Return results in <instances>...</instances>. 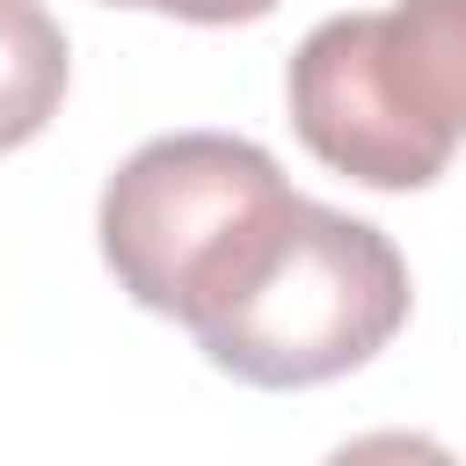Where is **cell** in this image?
<instances>
[{
  "instance_id": "1",
  "label": "cell",
  "mask_w": 466,
  "mask_h": 466,
  "mask_svg": "<svg viewBox=\"0 0 466 466\" xmlns=\"http://www.w3.org/2000/svg\"><path fill=\"white\" fill-rule=\"evenodd\" d=\"M306 153L364 189H430L466 124V0H393L306 29L284 73Z\"/></svg>"
},
{
  "instance_id": "2",
  "label": "cell",
  "mask_w": 466,
  "mask_h": 466,
  "mask_svg": "<svg viewBox=\"0 0 466 466\" xmlns=\"http://www.w3.org/2000/svg\"><path fill=\"white\" fill-rule=\"evenodd\" d=\"M291 189L255 138L226 131H167L146 138L102 182V262L109 277L160 320L189 335L240 291V277L269 255Z\"/></svg>"
},
{
  "instance_id": "4",
  "label": "cell",
  "mask_w": 466,
  "mask_h": 466,
  "mask_svg": "<svg viewBox=\"0 0 466 466\" xmlns=\"http://www.w3.org/2000/svg\"><path fill=\"white\" fill-rule=\"evenodd\" d=\"M66 29L44 0H0V153L29 146L66 102Z\"/></svg>"
},
{
  "instance_id": "3",
  "label": "cell",
  "mask_w": 466,
  "mask_h": 466,
  "mask_svg": "<svg viewBox=\"0 0 466 466\" xmlns=\"http://www.w3.org/2000/svg\"><path fill=\"white\" fill-rule=\"evenodd\" d=\"M400 320H408L400 248L371 218L291 197L269 255L197 328V350L240 386L291 393L357 371L400 335Z\"/></svg>"
},
{
  "instance_id": "5",
  "label": "cell",
  "mask_w": 466,
  "mask_h": 466,
  "mask_svg": "<svg viewBox=\"0 0 466 466\" xmlns=\"http://www.w3.org/2000/svg\"><path fill=\"white\" fill-rule=\"evenodd\" d=\"M328 466H459V459H451V444H437L422 430H364V437L335 444Z\"/></svg>"
},
{
  "instance_id": "6",
  "label": "cell",
  "mask_w": 466,
  "mask_h": 466,
  "mask_svg": "<svg viewBox=\"0 0 466 466\" xmlns=\"http://www.w3.org/2000/svg\"><path fill=\"white\" fill-rule=\"evenodd\" d=\"M102 7H153V15H175L197 29H226V22H262L277 0H102Z\"/></svg>"
}]
</instances>
